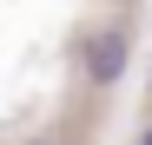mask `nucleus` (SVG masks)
Returning a JSON list of instances; mask_svg holds the SVG:
<instances>
[{"instance_id":"nucleus-1","label":"nucleus","mask_w":152,"mask_h":145,"mask_svg":"<svg viewBox=\"0 0 152 145\" xmlns=\"http://www.w3.org/2000/svg\"><path fill=\"white\" fill-rule=\"evenodd\" d=\"M126 46H132V40H126L119 27L99 33V40L86 46V79H93V86H119V72H126Z\"/></svg>"},{"instance_id":"nucleus-2","label":"nucleus","mask_w":152,"mask_h":145,"mask_svg":"<svg viewBox=\"0 0 152 145\" xmlns=\"http://www.w3.org/2000/svg\"><path fill=\"white\" fill-rule=\"evenodd\" d=\"M139 145H152V125H145V132H139Z\"/></svg>"}]
</instances>
